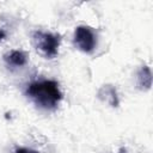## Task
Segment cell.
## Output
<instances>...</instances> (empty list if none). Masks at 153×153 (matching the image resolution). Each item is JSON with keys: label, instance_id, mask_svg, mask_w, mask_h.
Returning <instances> with one entry per match:
<instances>
[{"label": "cell", "instance_id": "cell-1", "mask_svg": "<svg viewBox=\"0 0 153 153\" xmlns=\"http://www.w3.org/2000/svg\"><path fill=\"white\" fill-rule=\"evenodd\" d=\"M27 97L39 108L45 110H54L62 99V92L59 82L55 80H37L32 81L26 87Z\"/></svg>", "mask_w": 153, "mask_h": 153}, {"label": "cell", "instance_id": "cell-2", "mask_svg": "<svg viewBox=\"0 0 153 153\" xmlns=\"http://www.w3.org/2000/svg\"><path fill=\"white\" fill-rule=\"evenodd\" d=\"M32 43L41 55L47 59H53L59 53L61 36L55 32L35 31L32 33Z\"/></svg>", "mask_w": 153, "mask_h": 153}, {"label": "cell", "instance_id": "cell-3", "mask_svg": "<svg viewBox=\"0 0 153 153\" xmlns=\"http://www.w3.org/2000/svg\"><path fill=\"white\" fill-rule=\"evenodd\" d=\"M74 44L84 53H92L97 45V35L92 27L80 25L74 31Z\"/></svg>", "mask_w": 153, "mask_h": 153}, {"label": "cell", "instance_id": "cell-4", "mask_svg": "<svg viewBox=\"0 0 153 153\" xmlns=\"http://www.w3.org/2000/svg\"><path fill=\"white\" fill-rule=\"evenodd\" d=\"M97 96H98V98L100 100H103L104 103H108L112 108H117L118 104H120L118 93H117V90H116V87L114 85H110V84L103 85L99 88Z\"/></svg>", "mask_w": 153, "mask_h": 153}, {"label": "cell", "instance_id": "cell-5", "mask_svg": "<svg viewBox=\"0 0 153 153\" xmlns=\"http://www.w3.org/2000/svg\"><path fill=\"white\" fill-rule=\"evenodd\" d=\"M5 62L12 67H23L27 62V55L22 50H12L4 56Z\"/></svg>", "mask_w": 153, "mask_h": 153}, {"label": "cell", "instance_id": "cell-6", "mask_svg": "<svg viewBox=\"0 0 153 153\" xmlns=\"http://www.w3.org/2000/svg\"><path fill=\"white\" fill-rule=\"evenodd\" d=\"M137 86L140 90L148 91L152 86V72L148 66H142L137 72Z\"/></svg>", "mask_w": 153, "mask_h": 153}, {"label": "cell", "instance_id": "cell-7", "mask_svg": "<svg viewBox=\"0 0 153 153\" xmlns=\"http://www.w3.org/2000/svg\"><path fill=\"white\" fill-rule=\"evenodd\" d=\"M14 153H38L37 151L35 149H31V148H26V147H18Z\"/></svg>", "mask_w": 153, "mask_h": 153}, {"label": "cell", "instance_id": "cell-8", "mask_svg": "<svg viewBox=\"0 0 153 153\" xmlns=\"http://www.w3.org/2000/svg\"><path fill=\"white\" fill-rule=\"evenodd\" d=\"M5 38H6V32H5V30L0 29V43H1Z\"/></svg>", "mask_w": 153, "mask_h": 153}]
</instances>
